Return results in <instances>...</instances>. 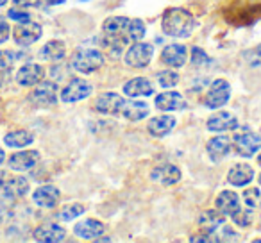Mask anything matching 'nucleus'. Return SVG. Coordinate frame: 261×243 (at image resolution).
Segmentation results:
<instances>
[{
    "label": "nucleus",
    "mask_w": 261,
    "mask_h": 243,
    "mask_svg": "<svg viewBox=\"0 0 261 243\" xmlns=\"http://www.w3.org/2000/svg\"><path fill=\"white\" fill-rule=\"evenodd\" d=\"M161 27H163V33L168 34V36L186 38L195 29V20H193V16L186 9L172 8L163 15Z\"/></svg>",
    "instance_id": "nucleus-1"
},
{
    "label": "nucleus",
    "mask_w": 261,
    "mask_h": 243,
    "mask_svg": "<svg viewBox=\"0 0 261 243\" xmlns=\"http://www.w3.org/2000/svg\"><path fill=\"white\" fill-rule=\"evenodd\" d=\"M104 63V56L93 48H79L73 56L72 66L81 73H91L98 70Z\"/></svg>",
    "instance_id": "nucleus-2"
},
{
    "label": "nucleus",
    "mask_w": 261,
    "mask_h": 243,
    "mask_svg": "<svg viewBox=\"0 0 261 243\" xmlns=\"http://www.w3.org/2000/svg\"><path fill=\"white\" fill-rule=\"evenodd\" d=\"M154 54V47L149 43H142V41H135L130 45V48L125 54V63L135 68H145L150 63Z\"/></svg>",
    "instance_id": "nucleus-3"
},
{
    "label": "nucleus",
    "mask_w": 261,
    "mask_h": 243,
    "mask_svg": "<svg viewBox=\"0 0 261 243\" xmlns=\"http://www.w3.org/2000/svg\"><path fill=\"white\" fill-rule=\"evenodd\" d=\"M229 97H231V86H229V83L224 79H217L215 83H211L204 102H206V105L210 109H218L229 100Z\"/></svg>",
    "instance_id": "nucleus-4"
},
{
    "label": "nucleus",
    "mask_w": 261,
    "mask_h": 243,
    "mask_svg": "<svg viewBox=\"0 0 261 243\" xmlns=\"http://www.w3.org/2000/svg\"><path fill=\"white\" fill-rule=\"evenodd\" d=\"M232 143L236 147V152L242 157H252L257 150L261 149V136L254 132H243V134H234Z\"/></svg>",
    "instance_id": "nucleus-5"
},
{
    "label": "nucleus",
    "mask_w": 261,
    "mask_h": 243,
    "mask_svg": "<svg viewBox=\"0 0 261 243\" xmlns=\"http://www.w3.org/2000/svg\"><path fill=\"white\" fill-rule=\"evenodd\" d=\"M13 38L20 47H29L34 41H38L41 38V25L34 22H23L18 27H15L13 31Z\"/></svg>",
    "instance_id": "nucleus-6"
},
{
    "label": "nucleus",
    "mask_w": 261,
    "mask_h": 243,
    "mask_svg": "<svg viewBox=\"0 0 261 243\" xmlns=\"http://www.w3.org/2000/svg\"><path fill=\"white\" fill-rule=\"evenodd\" d=\"M123 105H125V98L116 93H104L95 102V109H97L98 113H102V115H111V116H122Z\"/></svg>",
    "instance_id": "nucleus-7"
},
{
    "label": "nucleus",
    "mask_w": 261,
    "mask_h": 243,
    "mask_svg": "<svg viewBox=\"0 0 261 243\" xmlns=\"http://www.w3.org/2000/svg\"><path fill=\"white\" fill-rule=\"evenodd\" d=\"M91 90H93V88H91L90 83H86V80H83V79H73L63 88L61 100L66 102V104H68V102H79V100H83V98H86L88 95L91 93Z\"/></svg>",
    "instance_id": "nucleus-8"
},
{
    "label": "nucleus",
    "mask_w": 261,
    "mask_h": 243,
    "mask_svg": "<svg viewBox=\"0 0 261 243\" xmlns=\"http://www.w3.org/2000/svg\"><path fill=\"white\" fill-rule=\"evenodd\" d=\"M29 100L34 102L36 105H41V107L54 105L58 102V86L54 83H41L29 95Z\"/></svg>",
    "instance_id": "nucleus-9"
},
{
    "label": "nucleus",
    "mask_w": 261,
    "mask_h": 243,
    "mask_svg": "<svg viewBox=\"0 0 261 243\" xmlns=\"http://www.w3.org/2000/svg\"><path fill=\"white\" fill-rule=\"evenodd\" d=\"M236 15L232 16V22L238 20H245V22H252V20L261 16V0H234Z\"/></svg>",
    "instance_id": "nucleus-10"
},
{
    "label": "nucleus",
    "mask_w": 261,
    "mask_h": 243,
    "mask_svg": "<svg viewBox=\"0 0 261 243\" xmlns=\"http://www.w3.org/2000/svg\"><path fill=\"white\" fill-rule=\"evenodd\" d=\"M40 161V152L38 150H23V152H16L9 157V168L16 172H25L36 167Z\"/></svg>",
    "instance_id": "nucleus-11"
},
{
    "label": "nucleus",
    "mask_w": 261,
    "mask_h": 243,
    "mask_svg": "<svg viewBox=\"0 0 261 243\" xmlns=\"http://www.w3.org/2000/svg\"><path fill=\"white\" fill-rule=\"evenodd\" d=\"M238 127L236 116L231 115L227 111H220L217 115H213L207 120V129L213 132H225V131H234Z\"/></svg>",
    "instance_id": "nucleus-12"
},
{
    "label": "nucleus",
    "mask_w": 261,
    "mask_h": 243,
    "mask_svg": "<svg viewBox=\"0 0 261 243\" xmlns=\"http://www.w3.org/2000/svg\"><path fill=\"white\" fill-rule=\"evenodd\" d=\"M43 68L40 65H34V63H29V65H23L22 68L16 72V83L20 86H34L38 84L41 79H43Z\"/></svg>",
    "instance_id": "nucleus-13"
},
{
    "label": "nucleus",
    "mask_w": 261,
    "mask_h": 243,
    "mask_svg": "<svg viewBox=\"0 0 261 243\" xmlns=\"http://www.w3.org/2000/svg\"><path fill=\"white\" fill-rule=\"evenodd\" d=\"M65 229L56 224H45L34 231V239L41 243H58L65 239Z\"/></svg>",
    "instance_id": "nucleus-14"
},
{
    "label": "nucleus",
    "mask_w": 261,
    "mask_h": 243,
    "mask_svg": "<svg viewBox=\"0 0 261 243\" xmlns=\"http://www.w3.org/2000/svg\"><path fill=\"white\" fill-rule=\"evenodd\" d=\"M186 61V47L185 45H168L163 52H161V63L167 66H174L179 68Z\"/></svg>",
    "instance_id": "nucleus-15"
},
{
    "label": "nucleus",
    "mask_w": 261,
    "mask_h": 243,
    "mask_svg": "<svg viewBox=\"0 0 261 243\" xmlns=\"http://www.w3.org/2000/svg\"><path fill=\"white\" fill-rule=\"evenodd\" d=\"M156 107L161 111H177L185 107V98L177 91H167L156 97Z\"/></svg>",
    "instance_id": "nucleus-16"
},
{
    "label": "nucleus",
    "mask_w": 261,
    "mask_h": 243,
    "mask_svg": "<svg viewBox=\"0 0 261 243\" xmlns=\"http://www.w3.org/2000/svg\"><path fill=\"white\" fill-rule=\"evenodd\" d=\"M217 207L222 214H229L234 217L242 207H240V199L234 192H222L217 197Z\"/></svg>",
    "instance_id": "nucleus-17"
},
{
    "label": "nucleus",
    "mask_w": 261,
    "mask_h": 243,
    "mask_svg": "<svg viewBox=\"0 0 261 243\" xmlns=\"http://www.w3.org/2000/svg\"><path fill=\"white\" fill-rule=\"evenodd\" d=\"M123 93H125L127 97H135V98L136 97H149V95L154 93V88L147 79H143V77H136V79L125 83V86H123Z\"/></svg>",
    "instance_id": "nucleus-18"
},
{
    "label": "nucleus",
    "mask_w": 261,
    "mask_h": 243,
    "mask_svg": "<svg viewBox=\"0 0 261 243\" xmlns=\"http://www.w3.org/2000/svg\"><path fill=\"white\" fill-rule=\"evenodd\" d=\"M73 231H75L77 236H81V238L84 239H91V238H98L100 234H104L106 227L102 222L98 220H84L81 222V224H77L75 227H73Z\"/></svg>",
    "instance_id": "nucleus-19"
},
{
    "label": "nucleus",
    "mask_w": 261,
    "mask_h": 243,
    "mask_svg": "<svg viewBox=\"0 0 261 243\" xmlns=\"http://www.w3.org/2000/svg\"><path fill=\"white\" fill-rule=\"evenodd\" d=\"M33 200L41 207H54L59 200V190L54 186H41L33 193Z\"/></svg>",
    "instance_id": "nucleus-20"
},
{
    "label": "nucleus",
    "mask_w": 261,
    "mask_h": 243,
    "mask_svg": "<svg viewBox=\"0 0 261 243\" xmlns=\"http://www.w3.org/2000/svg\"><path fill=\"white\" fill-rule=\"evenodd\" d=\"M229 152H231V142L225 136H218V138H213L207 143V154H210L213 163L222 161Z\"/></svg>",
    "instance_id": "nucleus-21"
},
{
    "label": "nucleus",
    "mask_w": 261,
    "mask_h": 243,
    "mask_svg": "<svg viewBox=\"0 0 261 243\" xmlns=\"http://www.w3.org/2000/svg\"><path fill=\"white\" fill-rule=\"evenodd\" d=\"M254 177V170L245 163H240L236 167H232L229 170V175H227V181L231 182L232 186H245L252 181Z\"/></svg>",
    "instance_id": "nucleus-22"
},
{
    "label": "nucleus",
    "mask_w": 261,
    "mask_h": 243,
    "mask_svg": "<svg viewBox=\"0 0 261 243\" xmlns=\"http://www.w3.org/2000/svg\"><path fill=\"white\" fill-rule=\"evenodd\" d=\"M149 115V105L142 100H125V105H123L122 116L130 122H138V120L145 118Z\"/></svg>",
    "instance_id": "nucleus-23"
},
{
    "label": "nucleus",
    "mask_w": 261,
    "mask_h": 243,
    "mask_svg": "<svg viewBox=\"0 0 261 243\" xmlns=\"http://www.w3.org/2000/svg\"><path fill=\"white\" fill-rule=\"evenodd\" d=\"M2 192L8 199H20L29 192V182L23 177H13V179H6L4 186H2Z\"/></svg>",
    "instance_id": "nucleus-24"
},
{
    "label": "nucleus",
    "mask_w": 261,
    "mask_h": 243,
    "mask_svg": "<svg viewBox=\"0 0 261 243\" xmlns=\"http://www.w3.org/2000/svg\"><path fill=\"white\" fill-rule=\"evenodd\" d=\"M175 125V118L174 116H168V115H163V116H156L149 122V132L152 136H165L174 129Z\"/></svg>",
    "instance_id": "nucleus-25"
},
{
    "label": "nucleus",
    "mask_w": 261,
    "mask_h": 243,
    "mask_svg": "<svg viewBox=\"0 0 261 243\" xmlns=\"http://www.w3.org/2000/svg\"><path fill=\"white\" fill-rule=\"evenodd\" d=\"M152 179L154 181H160L163 184H175V182L181 179V172L174 167V165H163V167H158L156 170H152Z\"/></svg>",
    "instance_id": "nucleus-26"
},
{
    "label": "nucleus",
    "mask_w": 261,
    "mask_h": 243,
    "mask_svg": "<svg viewBox=\"0 0 261 243\" xmlns=\"http://www.w3.org/2000/svg\"><path fill=\"white\" fill-rule=\"evenodd\" d=\"M34 142V136L27 131H15L6 134L4 143L8 147H13V149H23V147L31 145Z\"/></svg>",
    "instance_id": "nucleus-27"
},
{
    "label": "nucleus",
    "mask_w": 261,
    "mask_h": 243,
    "mask_svg": "<svg viewBox=\"0 0 261 243\" xmlns=\"http://www.w3.org/2000/svg\"><path fill=\"white\" fill-rule=\"evenodd\" d=\"M65 43L63 41H48L43 48H41L40 56L47 61H59L65 58Z\"/></svg>",
    "instance_id": "nucleus-28"
},
{
    "label": "nucleus",
    "mask_w": 261,
    "mask_h": 243,
    "mask_svg": "<svg viewBox=\"0 0 261 243\" xmlns=\"http://www.w3.org/2000/svg\"><path fill=\"white\" fill-rule=\"evenodd\" d=\"M199 224L202 225L206 231H215V229H218L224 224V217H222L220 213H217V211H206V213L200 217Z\"/></svg>",
    "instance_id": "nucleus-29"
},
{
    "label": "nucleus",
    "mask_w": 261,
    "mask_h": 243,
    "mask_svg": "<svg viewBox=\"0 0 261 243\" xmlns=\"http://www.w3.org/2000/svg\"><path fill=\"white\" fill-rule=\"evenodd\" d=\"M143 36H145V25H143L142 20H129V25H127L129 41H140Z\"/></svg>",
    "instance_id": "nucleus-30"
},
{
    "label": "nucleus",
    "mask_w": 261,
    "mask_h": 243,
    "mask_svg": "<svg viewBox=\"0 0 261 243\" xmlns=\"http://www.w3.org/2000/svg\"><path fill=\"white\" fill-rule=\"evenodd\" d=\"M18 58H22V56L9 50H0V75H8L9 68L15 65Z\"/></svg>",
    "instance_id": "nucleus-31"
},
{
    "label": "nucleus",
    "mask_w": 261,
    "mask_h": 243,
    "mask_svg": "<svg viewBox=\"0 0 261 243\" xmlns=\"http://www.w3.org/2000/svg\"><path fill=\"white\" fill-rule=\"evenodd\" d=\"M158 83L163 88H172L179 83V75L172 70H165V72L158 73Z\"/></svg>",
    "instance_id": "nucleus-32"
},
{
    "label": "nucleus",
    "mask_w": 261,
    "mask_h": 243,
    "mask_svg": "<svg viewBox=\"0 0 261 243\" xmlns=\"http://www.w3.org/2000/svg\"><path fill=\"white\" fill-rule=\"evenodd\" d=\"M83 213H84V207L81 204H72V206L63 207L61 213H59V218L61 220H73V218L81 217Z\"/></svg>",
    "instance_id": "nucleus-33"
},
{
    "label": "nucleus",
    "mask_w": 261,
    "mask_h": 243,
    "mask_svg": "<svg viewBox=\"0 0 261 243\" xmlns=\"http://www.w3.org/2000/svg\"><path fill=\"white\" fill-rule=\"evenodd\" d=\"M243 200H245V204L249 207H259L261 206V195L257 190H247V192H243Z\"/></svg>",
    "instance_id": "nucleus-34"
},
{
    "label": "nucleus",
    "mask_w": 261,
    "mask_h": 243,
    "mask_svg": "<svg viewBox=\"0 0 261 243\" xmlns=\"http://www.w3.org/2000/svg\"><path fill=\"white\" fill-rule=\"evenodd\" d=\"M207 61H210V58L206 56V52L200 50L199 47H193L192 48V63H193V65L200 66V65H206Z\"/></svg>",
    "instance_id": "nucleus-35"
},
{
    "label": "nucleus",
    "mask_w": 261,
    "mask_h": 243,
    "mask_svg": "<svg viewBox=\"0 0 261 243\" xmlns=\"http://www.w3.org/2000/svg\"><path fill=\"white\" fill-rule=\"evenodd\" d=\"M8 16L11 20H16V22H20V23L29 22V20H31L29 13H27V11H20V9H11V11L8 13Z\"/></svg>",
    "instance_id": "nucleus-36"
},
{
    "label": "nucleus",
    "mask_w": 261,
    "mask_h": 243,
    "mask_svg": "<svg viewBox=\"0 0 261 243\" xmlns=\"http://www.w3.org/2000/svg\"><path fill=\"white\" fill-rule=\"evenodd\" d=\"M245 58H249L250 65H261V43L256 48H252L250 52H247Z\"/></svg>",
    "instance_id": "nucleus-37"
},
{
    "label": "nucleus",
    "mask_w": 261,
    "mask_h": 243,
    "mask_svg": "<svg viewBox=\"0 0 261 243\" xmlns=\"http://www.w3.org/2000/svg\"><path fill=\"white\" fill-rule=\"evenodd\" d=\"M232 220H234L238 225H242V227H245V225H249V224H250V214H249V213H245V211L240 209L238 213H236L234 217H232Z\"/></svg>",
    "instance_id": "nucleus-38"
},
{
    "label": "nucleus",
    "mask_w": 261,
    "mask_h": 243,
    "mask_svg": "<svg viewBox=\"0 0 261 243\" xmlns=\"http://www.w3.org/2000/svg\"><path fill=\"white\" fill-rule=\"evenodd\" d=\"M9 34H11V29H9V25L6 22H2V20H0V43H4V41L9 38Z\"/></svg>",
    "instance_id": "nucleus-39"
},
{
    "label": "nucleus",
    "mask_w": 261,
    "mask_h": 243,
    "mask_svg": "<svg viewBox=\"0 0 261 243\" xmlns=\"http://www.w3.org/2000/svg\"><path fill=\"white\" fill-rule=\"evenodd\" d=\"M13 2H15L16 6H22V8H38V6H40V2L41 0H13Z\"/></svg>",
    "instance_id": "nucleus-40"
},
{
    "label": "nucleus",
    "mask_w": 261,
    "mask_h": 243,
    "mask_svg": "<svg viewBox=\"0 0 261 243\" xmlns=\"http://www.w3.org/2000/svg\"><path fill=\"white\" fill-rule=\"evenodd\" d=\"M63 2H66V0H47V4H50V6H58V4H63Z\"/></svg>",
    "instance_id": "nucleus-41"
},
{
    "label": "nucleus",
    "mask_w": 261,
    "mask_h": 243,
    "mask_svg": "<svg viewBox=\"0 0 261 243\" xmlns=\"http://www.w3.org/2000/svg\"><path fill=\"white\" fill-rule=\"evenodd\" d=\"M4 182H6V174H4V172H0V190H2Z\"/></svg>",
    "instance_id": "nucleus-42"
},
{
    "label": "nucleus",
    "mask_w": 261,
    "mask_h": 243,
    "mask_svg": "<svg viewBox=\"0 0 261 243\" xmlns=\"http://www.w3.org/2000/svg\"><path fill=\"white\" fill-rule=\"evenodd\" d=\"M4 159H6V154H4V150L0 149V165L4 163Z\"/></svg>",
    "instance_id": "nucleus-43"
},
{
    "label": "nucleus",
    "mask_w": 261,
    "mask_h": 243,
    "mask_svg": "<svg viewBox=\"0 0 261 243\" xmlns=\"http://www.w3.org/2000/svg\"><path fill=\"white\" fill-rule=\"evenodd\" d=\"M6 2H8V0H0V8H2V6H4Z\"/></svg>",
    "instance_id": "nucleus-44"
},
{
    "label": "nucleus",
    "mask_w": 261,
    "mask_h": 243,
    "mask_svg": "<svg viewBox=\"0 0 261 243\" xmlns=\"http://www.w3.org/2000/svg\"><path fill=\"white\" fill-rule=\"evenodd\" d=\"M257 163H259V167H261V154L257 156Z\"/></svg>",
    "instance_id": "nucleus-45"
},
{
    "label": "nucleus",
    "mask_w": 261,
    "mask_h": 243,
    "mask_svg": "<svg viewBox=\"0 0 261 243\" xmlns=\"http://www.w3.org/2000/svg\"><path fill=\"white\" fill-rule=\"evenodd\" d=\"M259 182H261V175H259Z\"/></svg>",
    "instance_id": "nucleus-46"
}]
</instances>
